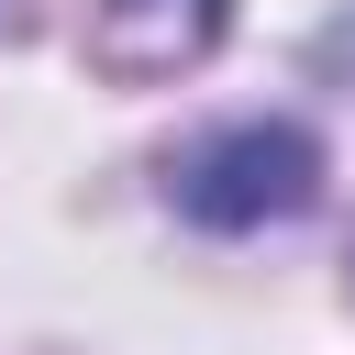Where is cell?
<instances>
[{
  "instance_id": "2",
  "label": "cell",
  "mask_w": 355,
  "mask_h": 355,
  "mask_svg": "<svg viewBox=\"0 0 355 355\" xmlns=\"http://www.w3.org/2000/svg\"><path fill=\"white\" fill-rule=\"evenodd\" d=\"M233 0H100V67L111 78H166L222 33Z\"/></svg>"
},
{
  "instance_id": "1",
  "label": "cell",
  "mask_w": 355,
  "mask_h": 355,
  "mask_svg": "<svg viewBox=\"0 0 355 355\" xmlns=\"http://www.w3.org/2000/svg\"><path fill=\"white\" fill-rule=\"evenodd\" d=\"M311 178H322L311 133H288V122H233V133H211V144L178 166V211L211 222V233H244V222H266V211H300Z\"/></svg>"
}]
</instances>
